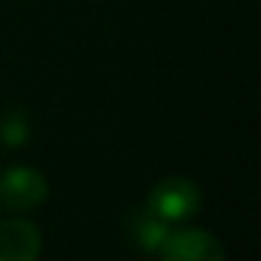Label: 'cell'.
Masks as SVG:
<instances>
[{
	"label": "cell",
	"instance_id": "6da1fadb",
	"mask_svg": "<svg viewBox=\"0 0 261 261\" xmlns=\"http://www.w3.org/2000/svg\"><path fill=\"white\" fill-rule=\"evenodd\" d=\"M199 202H202L199 186L188 177H166L154 182L152 191L146 194V208L166 222L188 219L199 211Z\"/></svg>",
	"mask_w": 261,
	"mask_h": 261
},
{
	"label": "cell",
	"instance_id": "5b68a950",
	"mask_svg": "<svg viewBox=\"0 0 261 261\" xmlns=\"http://www.w3.org/2000/svg\"><path fill=\"white\" fill-rule=\"evenodd\" d=\"M126 227H129V236L135 239V244L141 250H149V253H158L163 247L166 236H169V222L154 216L146 205L135 208L129 216H126Z\"/></svg>",
	"mask_w": 261,
	"mask_h": 261
},
{
	"label": "cell",
	"instance_id": "277c9868",
	"mask_svg": "<svg viewBox=\"0 0 261 261\" xmlns=\"http://www.w3.org/2000/svg\"><path fill=\"white\" fill-rule=\"evenodd\" d=\"M42 250L40 227L29 219H0V261H37Z\"/></svg>",
	"mask_w": 261,
	"mask_h": 261
},
{
	"label": "cell",
	"instance_id": "7a4b0ae2",
	"mask_svg": "<svg viewBox=\"0 0 261 261\" xmlns=\"http://www.w3.org/2000/svg\"><path fill=\"white\" fill-rule=\"evenodd\" d=\"M48 197V180L29 166H9L0 171V208L3 211H31Z\"/></svg>",
	"mask_w": 261,
	"mask_h": 261
},
{
	"label": "cell",
	"instance_id": "3957f363",
	"mask_svg": "<svg viewBox=\"0 0 261 261\" xmlns=\"http://www.w3.org/2000/svg\"><path fill=\"white\" fill-rule=\"evenodd\" d=\"M158 253L160 261H227L222 242L202 227L171 230Z\"/></svg>",
	"mask_w": 261,
	"mask_h": 261
},
{
	"label": "cell",
	"instance_id": "8992f818",
	"mask_svg": "<svg viewBox=\"0 0 261 261\" xmlns=\"http://www.w3.org/2000/svg\"><path fill=\"white\" fill-rule=\"evenodd\" d=\"M31 135V124H29V115L23 110H6L0 113V143L9 149L14 146H23Z\"/></svg>",
	"mask_w": 261,
	"mask_h": 261
}]
</instances>
